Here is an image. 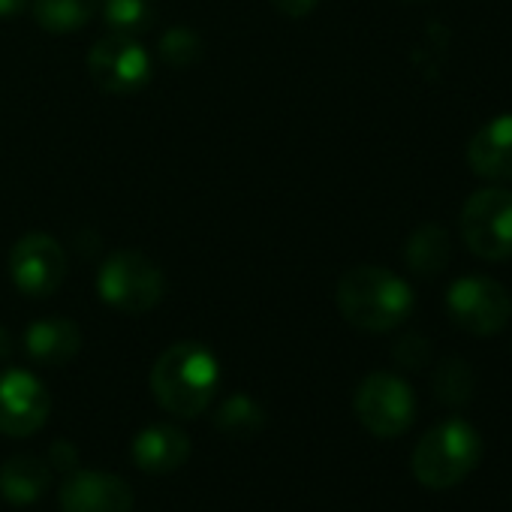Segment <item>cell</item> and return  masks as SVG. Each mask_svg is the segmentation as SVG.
I'll use <instances>...</instances> for the list:
<instances>
[{
    "label": "cell",
    "mask_w": 512,
    "mask_h": 512,
    "mask_svg": "<svg viewBox=\"0 0 512 512\" xmlns=\"http://www.w3.org/2000/svg\"><path fill=\"white\" fill-rule=\"evenodd\" d=\"M52 413L49 389L28 371L10 368L0 374V434L31 437Z\"/></svg>",
    "instance_id": "obj_10"
},
{
    "label": "cell",
    "mask_w": 512,
    "mask_h": 512,
    "mask_svg": "<svg viewBox=\"0 0 512 512\" xmlns=\"http://www.w3.org/2000/svg\"><path fill=\"white\" fill-rule=\"evenodd\" d=\"M479 455V431L464 419H446L422 434V440L413 449L410 467L419 485L440 491L467 479L479 464Z\"/></svg>",
    "instance_id": "obj_3"
},
{
    "label": "cell",
    "mask_w": 512,
    "mask_h": 512,
    "mask_svg": "<svg viewBox=\"0 0 512 512\" xmlns=\"http://www.w3.org/2000/svg\"><path fill=\"white\" fill-rule=\"evenodd\" d=\"M166 290V278L154 260L139 250H118L97 272V293L100 299L130 317L148 314L160 305Z\"/></svg>",
    "instance_id": "obj_4"
},
{
    "label": "cell",
    "mask_w": 512,
    "mask_h": 512,
    "mask_svg": "<svg viewBox=\"0 0 512 512\" xmlns=\"http://www.w3.org/2000/svg\"><path fill=\"white\" fill-rule=\"evenodd\" d=\"M160 55H163L166 64L187 67V64L199 61V55H202V40H199L190 28H172V31L163 34V40H160Z\"/></svg>",
    "instance_id": "obj_21"
},
{
    "label": "cell",
    "mask_w": 512,
    "mask_h": 512,
    "mask_svg": "<svg viewBox=\"0 0 512 512\" xmlns=\"http://www.w3.org/2000/svg\"><path fill=\"white\" fill-rule=\"evenodd\" d=\"M10 275L19 293L46 299L58 293L67 278V253L58 238L46 232H28L10 250Z\"/></svg>",
    "instance_id": "obj_8"
},
{
    "label": "cell",
    "mask_w": 512,
    "mask_h": 512,
    "mask_svg": "<svg viewBox=\"0 0 512 512\" xmlns=\"http://www.w3.org/2000/svg\"><path fill=\"white\" fill-rule=\"evenodd\" d=\"M341 317L371 335L398 329L413 311V290L383 266H356L338 281Z\"/></svg>",
    "instance_id": "obj_2"
},
{
    "label": "cell",
    "mask_w": 512,
    "mask_h": 512,
    "mask_svg": "<svg viewBox=\"0 0 512 512\" xmlns=\"http://www.w3.org/2000/svg\"><path fill=\"white\" fill-rule=\"evenodd\" d=\"M431 356V344L428 338L422 335H404L398 344H395V359L404 365V368H422Z\"/></svg>",
    "instance_id": "obj_22"
},
{
    "label": "cell",
    "mask_w": 512,
    "mask_h": 512,
    "mask_svg": "<svg viewBox=\"0 0 512 512\" xmlns=\"http://www.w3.org/2000/svg\"><path fill=\"white\" fill-rule=\"evenodd\" d=\"M64 512H133V488L109 470H73L61 485Z\"/></svg>",
    "instance_id": "obj_11"
},
{
    "label": "cell",
    "mask_w": 512,
    "mask_h": 512,
    "mask_svg": "<svg viewBox=\"0 0 512 512\" xmlns=\"http://www.w3.org/2000/svg\"><path fill=\"white\" fill-rule=\"evenodd\" d=\"M88 73L94 85L106 94H133L151 79V58L136 43V37L109 34L94 43L88 55Z\"/></svg>",
    "instance_id": "obj_9"
},
{
    "label": "cell",
    "mask_w": 512,
    "mask_h": 512,
    "mask_svg": "<svg viewBox=\"0 0 512 512\" xmlns=\"http://www.w3.org/2000/svg\"><path fill=\"white\" fill-rule=\"evenodd\" d=\"M356 416L374 437H398L413 425L416 398L407 380L377 371L368 374L356 389Z\"/></svg>",
    "instance_id": "obj_7"
},
{
    "label": "cell",
    "mask_w": 512,
    "mask_h": 512,
    "mask_svg": "<svg viewBox=\"0 0 512 512\" xmlns=\"http://www.w3.org/2000/svg\"><path fill=\"white\" fill-rule=\"evenodd\" d=\"M266 425V410L250 395H232L214 413V428L226 437H253Z\"/></svg>",
    "instance_id": "obj_18"
},
{
    "label": "cell",
    "mask_w": 512,
    "mask_h": 512,
    "mask_svg": "<svg viewBox=\"0 0 512 512\" xmlns=\"http://www.w3.org/2000/svg\"><path fill=\"white\" fill-rule=\"evenodd\" d=\"M446 311L464 332L479 335V338H491L509 326L512 296L506 293L503 284H497L491 278L467 275V278H458L449 284Z\"/></svg>",
    "instance_id": "obj_6"
},
{
    "label": "cell",
    "mask_w": 512,
    "mask_h": 512,
    "mask_svg": "<svg viewBox=\"0 0 512 512\" xmlns=\"http://www.w3.org/2000/svg\"><path fill=\"white\" fill-rule=\"evenodd\" d=\"M272 4H275L278 13H284V16H290V19H302V16H308V13H314L317 0H272Z\"/></svg>",
    "instance_id": "obj_24"
},
{
    "label": "cell",
    "mask_w": 512,
    "mask_h": 512,
    "mask_svg": "<svg viewBox=\"0 0 512 512\" xmlns=\"http://www.w3.org/2000/svg\"><path fill=\"white\" fill-rule=\"evenodd\" d=\"M461 241L479 260L500 263L512 256V190L485 187L461 208Z\"/></svg>",
    "instance_id": "obj_5"
},
{
    "label": "cell",
    "mask_w": 512,
    "mask_h": 512,
    "mask_svg": "<svg viewBox=\"0 0 512 512\" xmlns=\"http://www.w3.org/2000/svg\"><path fill=\"white\" fill-rule=\"evenodd\" d=\"M404 260L410 266L413 275L419 278H437L449 260H452V238L443 226L437 223H425L419 226L404 247Z\"/></svg>",
    "instance_id": "obj_16"
},
{
    "label": "cell",
    "mask_w": 512,
    "mask_h": 512,
    "mask_svg": "<svg viewBox=\"0 0 512 512\" xmlns=\"http://www.w3.org/2000/svg\"><path fill=\"white\" fill-rule=\"evenodd\" d=\"M52 485V467L37 455H13L0 464V497L13 506L37 503Z\"/></svg>",
    "instance_id": "obj_15"
},
{
    "label": "cell",
    "mask_w": 512,
    "mask_h": 512,
    "mask_svg": "<svg viewBox=\"0 0 512 512\" xmlns=\"http://www.w3.org/2000/svg\"><path fill=\"white\" fill-rule=\"evenodd\" d=\"M28 4H31V0H0V16H4V19L19 16V13L28 10Z\"/></svg>",
    "instance_id": "obj_25"
},
{
    "label": "cell",
    "mask_w": 512,
    "mask_h": 512,
    "mask_svg": "<svg viewBox=\"0 0 512 512\" xmlns=\"http://www.w3.org/2000/svg\"><path fill=\"white\" fill-rule=\"evenodd\" d=\"M467 166L485 181H512V115H497L473 133Z\"/></svg>",
    "instance_id": "obj_12"
},
{
    "label": "cell",
    "mask_w": 512,
    "mask_h": 512,
    "mask_svg": "<svg viewBox=\"0 0 512 512\" xmlns=\"http://www.w3.org/2000/svg\"><path fill=\"white\" fill-rule=\"evenodd\" d=\"M220 386V365L214 353L196 341L172 344L151 368V392L163 410L178 419L205 413Z\"/></svg>",
    "instance_id": "obj_1"
},
{
    "label": "cell",
    "mask_w": 512,
    "mask_h": 512,
    "mask_svg": "<svg viewBox=\"0 0 512 512\" xmlns=\"http://www.w3.org/2000/svg\"><path fill=\"white\" fill-rule=\"evenodd\" d=\"M100 13V0H34V19L49 34L82 31Z\"/></svg>",
    "instance_id": "obj_17"
},
{
    "label": "cell",
    "mask_w": 512,
    "mask_h": 512,
    "mask_svg": "<svg viewBox=\"0 0 512 512\" xmlns=\"http://www.w3.org/2000/svg\"><path fill=\"white\" fill-rule=\"evenodd\" d=\"M100 10H103L106 28L112 34H121V37L142 34L154 19V13H151V7L145 4V0H103Z\"/></svg>",
    "instance_id": "obj_20"
},
{
    "label": "cell",
    "mask_w": 512,
    "mask_h": 512,
    "mask_svg": "<svg viewBox=\"0 0 512 512\" xmlns=\"http://www.w3.org/2000/svg\"><path fill=\"white\" fill-rule=\"evenodd\" d=\"M190 458V437L169 422H154L142 428L133 440V461L139 470L163 476L178 470Z\"/></svg>",
    "instance_id": "obj_13"
},
{
    "label": "cell",
    "mask_w": 512,
    "mask_h": 512,
    "mask_svg": "<svg viewBox=\"0 0 512 512\" xmlns=\"http://www.w3.org/2000/svg\"><path fill=\"white\" fill-rule=\"evenodd\" d=\"M434 395L440 404L461 407L473 395V371L464 359H443L434 371Z\"/></svg>",
    "instance_id": "obj_19"
},
{
    "label": "cell",
    "mask_w": 512,
    "mask_h": 512,
    "mask_svg": "<svg viewBox=\"0 0 512 512\" xmlns=\"http://www.w3.org/2000/svg\"><path fill=\"white\" fill-rule=\"evenodd\" d=\"M46 464L52 470H58V473H73L79 467V449L70 440H55L49 446V461Z\"/></svg>",
    "instance_id": "obj_23"
},
{
    "label": "cell",
    "mask_w": 512,
    "mask_h": 512,
    "mask_svg": "<svg viewBox=\"0 0 512 512\" xmlns=\"http://www.w3.org/2000/svg\"><path fill=\"white\" fill-rule=\"evenodd\" d=\"M10 356H13V338L4 326H0V362H7Z\"/></svg>",
    "instance_id": "obj_26"
},
{
    "label": "cell",
    "mask_w": 512,
    "mask_h": 512,
    "mask_svg": "<svg viewBox=\"0 0 512 512\" xmlns=\"http://www.w3.org/2000/svg\"><path fill=\"white\" fill-rule=\"evenodd\" d=\"M25 350L40 365H67L82 350V332L73 320H64V317L40 320L28 326Z\"/></svg>",
    "instance_id": "obj_14"
}]
</instances>
